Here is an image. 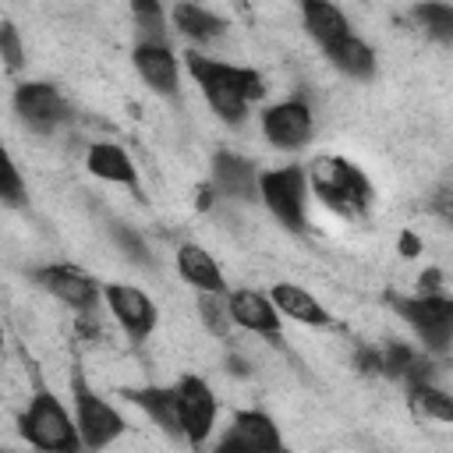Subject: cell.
Wrapping results in <instances>:
<instances>
[{
  "label": "cell",
  "instance_id": "cell-1",
  "mask_svg": "<svg viewBox=\"0 0 453 453\" xmlns=\"http://www.w3.org/2000/svg\"><path fill=\"white\" fill-rule=\"evenodd\" d=\"M191 78L202 85L209 106L216 110V117H223L226 124H244L248 117V106L255 99H262L265 85H262V74L251 71V67H237V64H223V60H209V57H198L195 50L184 57Z\"/></svg>",
  "mask_w": 453,
  "mask_h": 453
},
{
  "label": "cell",
  "instance_id": "cell-2",
  "mask_svg": "<svg viewBox=\"0 0 453 453\" xmlns=\"http://www.w3.org/2000/svg\"><path fill=\"white\" fill-rule=\"evenodd\" d=\"M308 180L315 188V195L343 216H361L372 205V180L365 177L361 166H354L350 159L340 156H319L308 166Z\"/></svg>",
  "mask_w": 453,
  "mask_h": 453
},
{
  "label": "cell",
  "instance_id": "cell-3",
  "mask_svg": "<svg viewBox=\"0 0 453 453\" xmlns=\"http://www.w3.org/2000/svg\"><path fill=\"white\" fill-rule=\"evenodd\" d=\"M21 435L42 453H78L85 446L78 421L50 389H39L32 396L28 411L21 414Z\"/></svg>",
  "mask_w": 453,
  "mask_h": 453
},
{
  "label": "cell",
  "instance_id": "cell-4",
  "mask_svg": "<svg viewBox=\"0 0 453 453\" xmlns=\"http://www.w3.org/2000/svg\"><path fill=\"white\" fill-rule=\"evenodd\" d=\"M389 304L421 336V343L428 350L442 354L453 343V297H446V294H418V297L389 294Z\"/></svg>",
  "mask_w": 453,
  "mask_h": 453
},
{
  "label": "cell",
  "instance_id": "cell-5",
  "mask_svg": "<svg viewBox=\"0 0 453 453\" xmlns=\"http://www.w3.org/2000/svg\"><path fill=\"white\" fill-rule=\"evenodd\" d=\"M258 195L269 205V212L287 226V230H304V198H308V173L301 166H280L265 170L258 177Z\"/></svg>",
  "mask_w": 453,
  "mask_h": 453
},
{
  "label": "cell",
  "instance_id": "cell-6",
  "mask_svg": "<svg viewBox=\"0 0 453 453\" xmlns=\"http://www.w3.org/2000/svg\"><path fill=\"white\" fill-rule=\"evenodd\" d=\"M74 421H78L85 449H103V446H110L124 432V418L103 396H96L81 382V375L74 379Z\"/></svg>",
  "mask_w": 453,
  "mask_h": 453
},
{
  "label": "cell",
  "instance_id": "cell-7",
  "mask_svg": "<svg viewBox=\"0 0 453 453\" xmlns=\"http://www.w3.org/2000/svg\"><path fill=\"white\" fill-rule=\"evenodd\" d=\"M173 389H177V407H180V432L191 446H202L216 421V393L198 375H184Z\"/></svg>",
  "mask_w": 453,
  "mask_h": 453
},
{
  "label": "cell",
  "instance_id": "cell-8",
  "mask_svg": "<svg viewBox=\"0 0 453 453\" xmlns=\"http://www.w3.org/2000/svg\"><path fill=\"white\" fill-rule=\"evenodd\" d=\"M14 110H18V117H21L32 131H39V134L57 131V127L71 117L64 96H60L53 85H46V81H21L18 92H14Z\"/></svg>",
  "mask_w": 453,
  "mask_h": 453
},
{
  "label": "cell",
  "instance_id": "cell-9",
  "mask_svg": "<svg viewBox=\"0 0 453 453\" xmlns=\"http://www.w3.org/2000/svg\"><path fill=\"white\" fill-rule=\"evenodd\" d=\"M311 106L304 99H283L262 113V134L276 149H301L311 138Z\"/></svg>",
  "mask_w": 453,
  "mask_h": 453
},
{
  "label": "cell",
  "instance_id": "cell-10",
  "mask_svg": "<svg viewBox=\"0 0 453 453\" xmlns=\"http://www.w3.org/2000/svg\"><path fill=\"white\" fill-rule=\"evenodd\" d=\"M106 304H110L113 319L124 326V333L131 340H145L156 329V304L145 290H138L131 283H110L106 287Z\"/></svg>",
  "mask_w": 453,
  "mask_h": 453
},
{
  "label": "cell",
  "instance_id": "cell-11",
  "mask_svg": "<svg viewBox=\"0 0 453 453\" xmlns=\"http://www.w3.org/2000/svg\"><path fill=\"white\" fill-rule=\"evenodd\" d=\"M35 280L42 283V290H50L53 297H60L64 304H71L74 311H92V304H96V280L92 276H85L81 269H74V265H42V269H35Z\"/></svg>",
  "mask_w": 453,
  "mask_h": 453
},
{
  "label": "cell",
  "instance_id": "cell-12",
  "mask_svg": "<svg viewBox=\"0 0 453 453\" xmlns=\"http://www.w3.org/2000/svg\"><path fill=\"white\" fill-rule=\"evenodd\" d=\"M258 177L255 166L244 159V156H234V152H216L212 159V188L216 195H226V198H241V202H255L262 198L258 195Z\"/></svg>",
  "mask_w": 453,
  "mask_h": 453
},
{
  "label": "cell",
  "instance_id": "cell-13",
  "mask_svg": "<svg viewBox=\"0 0 453 453\" xmlns=\"http://www.w3.org/2000/svg\"><path fill=\"white\" fill-rule=\"evenodd\" d=\"M226 304H230V319L237 326H244L251 333H262L269 340L280 336V311H276L273 297H265L258 290H234L226 297Z\"/></svg>",
  "mask_w": 453,
  "mask_h": 453
},
{
  "label": "cell",
  "instance_id": "cell-14",
  "mask_svg": "<svg viewBox=\"0 0 453 453\" xmlns=\"http://www.w3.org/2000/svg\"><path fill=\"white\" fill-rule=\"evenodd\" d=\"M230 435L248 449V453H287L283 435L276 428V421L265 411H237Z\"/></svg>",
  "mask_w": 453,
  "mask_h": 453
},
{
  "label": "cell",
  "instance_id": "cell-15",
  "mask_svg": "<svg viewBox=\"0 0 453 453\" xmlns=\"http://www.w3.org/2000/svg\"><path fill=\"white\" fill-rule=\"evenodd\" d=\"M134 71L145 78L149 88L173 96L177 92V57L170 53V46H149L138 42L134 46Z\"/></svg>",
  "mask_w": 453,
  "mask_h": 453
},
{
  "label": "cell",
  "instance_id": "cell-16",
  "mask_svg": "<svg viewBox=\"0 0 453 453\" xmlns=\"http://www.w3.org/2000/svg\"><path fill=\"white\" fill-rule=\"evenodd\" d=\"M177 273L198 290V294H226V280L212 255L198 244H180L177 248Z\"/></svg>",
  "mask_w": 453,
  "mask_h": 453
},
{
  "label": "cell",
  "instance_id": "cell-17",
  "mask_svg": "<svg viewBox=\"0 0 453 453\" xmlns=\"http://www.w3.org/2000/svg\"><path fill=\"white\" fill-rule=\"evenodd\" d=\"M85 166H88V173H96L99 180L127 184V188L138 184L134 163H131L127 152H124L120 145H113V142H96V145H88V152H85Z\"/></svg>",
  "mask_w": 453,
  "mask_h": 453
},
{
  "label": "cell",
  "instance_id": "cell-18",
  "mask_svg": "<svg viewBox=\"0 0 453 453\" xmlns=\"http://www.w3.org/2000/svg\"><path fill=\"white\" fill-rule=\"evenodd\" d=\"M301 18H304L308 35H311L315 42H322L326 50H329L333 42H340L343 35H350V28H347V14H343L336 4L308 0V4L301 7Z\"/></svg>",
  "mask_w": 453,
  "mask_h": 453
},
{
  "label": "cell",
  "instance_id": "cell-19",
  "mask_svg": "<svg viewBox=\"0 0 453 453\" xmlns=\"http://www.w3.org/2000/svg\"><path fill=\"white\" fill-rule=\"evenodd\" d=\"M269 297H273L276 311L294 319V322H304V326H326L329 322V311L322 308V301H315L308 290H301L294 283H276Z\"/></svg>",
  "mask_w": 453,
  "mask_h": 453
},
{
  "label": "cell",
  "instance_id": "cell-20",
  "mask_svg": "<svg viewBox=\"0 0 453 453\" xmlns=\"http://www.w3.org/2000/svg\"><path fill=\"white\" fill-rule=\"evenodd\" d=\"M131 403H138L163 432L170 435H184L180 432V407H177V389H156V386H145V389H127L124 393Z\"/></svg>",
  "mask_w": 453,
  "mask_h": 453
},
{
  "label": "cell",
  "instance_id": "cell-21",
  "mask_svg": "<svg viewBox=\"0 0 453 453\" xmlns=\"http://www.w3.org/2000/svg\"><path fill=\"white\" fill-rule=\"evenodd\" d=\"M326 57L333 60V67H340L350 78H372L375 74V53L368 42H361L357 35H343L340 42H333L326 50Z\"/></svg>",
  "mask_w": 453,
  "mask_h": 453
},
{
  "label": "cell",
  "instance_id": "cell-22",
  "mask_svg": "<svg viewBox=\"0 0 453 453\" xmlns=\"http://www.w3.org/2000/svg\"><path fill=\"white\" fill-rule=\"evenodd\" d=\"M170 18H173L177 32H184L188 39H198V42H209V39H216L223 32V21L212 11L198 7V4H177L170 11Z\"/></svg>",
  "mask_w": 453,
  "mask_h": 453
},
{
  "label": "cell",
  "instance_id": "cell-23",
  "mask_svg": "<svg viewBox=\"0 0 453 453\" xmlns=\"http://www.w3.org/2000/svg\"><path fill=\"white\" fill-rule=\"evenodd\" d=\"M411 403H414V411H418V414L453 425V396H449L446 389H439L435 382L411 386Z\"/></svg>",
  "mask_w": 453,
  "mask_h": 453
},
{
  "label": "cell",
  "instance_id": "cell-24",
  "mask_svg": "<svg viewBox=\"0 0 453 453\" xmlns=\"http://www.w3.org/2000/svg\"><path fill=\"white\" fill-rule=\"evenodd\" d=\"M131 14H134V25H138V42L166 46V14H163L159 4H152V0H134V4H131Z\"/></svg>",
  "mask_w": 453,
  "mask_h": 453
},
{
  "label": "cell",
  "instance_id": "cell-25",
  "mask_svg": "<svg viewBox=\"0 0 453 453\" xmlns=\"http://www.w3.org/2000/svg\"><path fill=\"white\" fill-rule=\"evenodd\" d=\"M414 18L421 21V28H425L435 42L453 46V7H449V4H418V7H414Z\"/></svg>",
  "mask_w": 453,
  "mask_h": 453
},
{
  "label": "cell",
  "instance_id": "cell-26",
  "mask_svg": "<svg viewBox=\"0 0 453 453\" xmlns=\"http://www.w3.org/2000/svg\"><path fill=\"white\" fill-rule=\"evenodd\" d=\"M198 315H202V322L216 333V336H226V329H230V304H226V294H202L198 297Z\"/></svg>",
  "mask_w": 453,
  "mask_h": 453
},
{
  "label": "cell",
  "instance_id": "cell-27",
  "mask_svg": "<svg viewBox=\"0 0 453 453\" xmlns=\"http://www.w3.org/2000/svg\"><path fill=\"white\" fill-rule=\"evenodd\" d=\"M0 57H4V67L7 71H18L21 67V42H18V32L11 21L0 25Z\"/></svg>",
  "mask_w": 453,
  "mask_h": 453
},
{
  "label": "cell",
  "instance_id": "cell-28",
  "mask_svg": "<svg viewBox=\"0 0 453 453\" xmlns=\"http://www.w3.org/2000/svg\"><path fill=\"white\" fill-rule=\"evenodd\" d=\"M113 237H117V244L127 251V258L145 262V265L152 262V258H149V244L142 241V234H134V230H127V226H117V230H113Z\"/></svg>",
  "mask_w": 453,
  "mask_h": 453
},
{
  "label": "cell",
  "instance_id": "cell-29",
  "mask_svg": "<svg viewBox=\"0 0 453 453\" xmlns=\"http://www.w3.org/2000/svg\"><path fill=\"white\" fill-rule=\"evenodd\" d=\"M0 198H4L7 205H21V202H25V184H21V173H18V166H14L11 159H7V166H4Z\"/></svg>",
  "mask_w": 453,
  "mask_h": 453
},
{
  "label": "cell",
  "instance_id": "cell-30",
  "mask_svg": "<svg viewBox=\"0 0 453 453\" xmlns=\"http://www.w3.org/2000/svg\"><path fill=\"white\" fill-rule=\"evenodd\" d=\"M354 365H357L361 375H382V350H375V347H361V350L354 354Z\"/></svg>",
  "mask_w": 453,
  "mask_h": 453
},
{
  "label": "cell",
  "instance_id": "cell-31",
  "mask_svg": "<svg viewBox=\"0 0 453 453\" xmlns=\"http://www.w3.org/2000/svg\"><path fill=\"white\" fill-rule=\"evenodd\" d=\"M428 209H432L442 223H449V226H453V191H449V188L435 191V195H432V202H428Z\"/></svg>",
  "mask_w": 453,
  "mask_h": 453
},
{
  "label": "cell",
  "instance_id": "cell-32",
  "mask_svg": "<svg viewBox=\"0 0 453 453\" xmlns=\"http://www.w3.org/2000/svg\"><path fill=\"white\" fill-rule=\"evenodd\" d=\"M418 283H421V294H442V273L439 269H425Z\"/></svg>",
  "mask_w": 453,
  "mask_h": 453
},
{
  "label": "cell",
  "instance_id": "cell-33",
  "mask_svg": "<svg viewBox=\"0 0 453 453\" xmlns=\"http://www.w3.org/2000/svg\"><path fill=\"white\" fill-rule=\"evenodd\" d=\"M396 248H400V255H403V258H414V255H421V241H418L411 230H403V234H400Z\"/></svg>",
  "mask_w": 453,
  "mask_h": 453
},
{
  "label": "cell",
  "instance_id": "cell-34",
  "mask_svg": "<svg viewBox=\"0 0 453 453\" xmlns=\"http://www.w3.org/2000/svg\"><path fill=\"white\" fill-rule=\"evenodd\" d=\"M216 453H248V449H244V446H241V442H237V439H234V435L226 432V435L219 439V446H216Z\"/></svg>",
  "mask_w": 453,
  "mask_h": 453
},
{
  "label": "cell",
  "instance_id": "cell-35",
  "mask_svg": "<svg viewBox=\"0 0 453 453\" xmlns=\"http://www.w3.org/2000/svg\"><path fill=\"white\" fill-rule=\"evenodd\" d=\"M212 191H216L212 184H202V188H198V198H195L198 209H209V205H212Z\"/></svg>",
  "mask_w": 453,
  "mask_h": 453
},
{
  "label": "cell",
  "instance_id": "cell-36",
  "mask_svg": "<svg viewBox=\"0 0 453 453\" xmlns=\"http://www.w3.org/2000/svg\"><path fill=\"white\" fill-rule=\"evenodd\" d=\"M7 453H14V449H7Z\"/></svg>",
  "mask_w": 453,
  "mask_h": 453
}]
</instances>
